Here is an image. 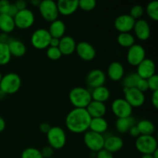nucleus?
Wrapping results in <instances>:
<instances>
[{
    "mask_svg": "<svg viewBox=\"0 0 158 158\" xmlns=\"http://www.w3.org/2000/svg\"><path fill=\"white\" fill-rule=\"evenodd\" d=\"M59 44H60V39L53 38V37L51 38L50 43H49V46H52V47H58Z\"/></svg>",
    "mask_w": 158,
    "mask_h": 158,
    "instance_id": "8fccbe9b",
    "label": "nucleus"
},
{
    "mask_svg": "<svg viewBox=\"0 0 158 158\" xmlns=\"http://www.w3.org/2000/svg\"><path fill=\"white\" fill-rule=\"evenodd\" d=\"M117 43L122 47L129 49L135 44V38L130 32H121L117 36Z\"/></svg>",
    "mask_w": 158,
    "mask_h": 158,
    "instance_id": "c756f323",
    "label": "nucleus"
},
{
    "mask_svg": "<svg viewBox=\"0 0 158 158\" xmlns=\"http://www.w3.org/2000/svg\"><path fill=\"white\" fill-rule=\"evenodd\" d=\"M12 59L7 44L0 43V66H5L10 62Z\"/></svg>",
    "mask_w": 158,
    "mask_h": 158,
    "instance_id": "2f4dec72",
    "label": "nucleus"
},
{
    "mask_svg": "<svg viewBox=\"0 0 158 158\" xmlns=\"http://www.w3.org/2000/svg\"><path fill=\"white\" fill-rule=\"evenodd\" d=\"M136 88H137V89H138L139 90L141 91V92H143V93L146 92L147 90H148V89H149V88H148V80H144V79L140 78V80H139L138 83H137V86H136Z\"/></svg>",
    "mask_w": 158,
    "mask_h": 158,
    "instance_id": "ea45409f",
    "label": "nucleus"
},
{
    "mask_svg": "<svg viewBox=\"0 0 158 158\" xmlns=\"http://www.w3.org/2000/svg\"><path fill=\"white\" fill-rule=\"evenodd\" d=\"M86 110H87L88 114H89L91 118L103 117V116L106 114V106L104 104V103L92 100L89 103V104L86 106Z\"/></svg>",
    "mask_w": 158,
    "mask_h": 158,
    "instance_id": "4be33fe9",
    "label": "nucleus"
},
{
    "mask_svg": "<svg viewBox=\"0 0 158 158\" xmlns=\"http://www.w3.org/2000/svg\"><path fill=\"white\" fill-rule=\"evenodd\" d=\"M49 32L51 37L57 39H61L65 35L66 32V25L62 20L56 19L55 21L50 23L49 28Z\"/></svg>",
    "mask_w": 158,
    "mask_h": 158,
    "instance_id": "b1692460",
    "label": "nucleus"
},
{
    "mask_svg": "<svg viewBox=\"0 0 158 158\" xmlns=\"http://www.w3.org/2000/svg\"><path fill=\"white\" fill-rule=\"evenodd\" d=\"M91 117L86 108H74L66 117V127L73 134H83L89 131Z\"/></svg>",
    "mask_w": 158,
    "mask_h": 158,
    "instance_id": "f257e3e1",
    "label": "nucleus"
},
{
    "mask_svg": "<svg viewBox=\"0 0 158 158\" xmlns=\"http://www.w3.org/2000/svg\"><path fill=\"white\" fill-rule=\"evenodd\" d=\"M141 158H154L152 154H143Z\"/></svg>",
    "mask_w": 158,
    "mask_h": 158,
    "instance_id": "864d4df0",
    "label": "nucleus"
},
{
    "mask_svg": "<svg viewBox=\"0 0 158 158\" xmlns=\"http://www.w3.org/2000/svg\"><path fill=\"white\" fill-rule=\"evenodd\" d=\"M135 19L128 14H123L116 18L114 21V27L120 33L130 32L134 29Z\"/></svg>",
    "mask_w": 158,
    "mask_h": 158,
    "instance_id": "4468645a",
    "label": "nucleus"
},
{
    "mask_svg": "<svg viewBox=\"0 0 158 158\" xmlns=\"http://www.w3.org/2000/svg\"><path fill=\"white\" fill-rule=\"evenodd\" d=\"M41 1L42 0H30V2L32 4V6H35V7H39Z\"/></svg>",
    "mask_w": 158,
    "mask_h": 158,
    "instance_id": "603ef678",
    "label": "nucleus"
},
{
    "mask_svg": "<svg viewBox=\"0 0 158 158\" xmlns=\"http://www.w3.org/2000/svg\"><path fill=\"white\" fill-rule=\"evenodd\" d=\"M15 27L20 29H27L32 26L35 22V15L30 9H23L17 12L13 17Z\"/></svg>",
    "mask_w": 158,
    "mask_h": 158,
    "instance_id": "1a4fd4ad",
    "label": "nucleus"
},
{
    "mask_svg": "<svg viewBox=\"0 0 158 158\" xmlns=\"http://www.w3.org/2000/svg\"><path fill=\"white\" fill-rule=\"evenodd\" d=\"M128 132H129L130 135L133 137H138L140 135V132H139L138 131V128H137V127L136 126V124L134 125L133 127H131V129L129 130Z\"/></svg>",
    "mask_w": 158,
    "mask_h": 158,
    "instance_id": "c03bdc74",
    "label": "nucleus"
},
{
    "mask_svg": "<svg viewBox=\"0 0 158 158\" xmlns=\"http://www.w3.org/2000/svg\"><path fill=\"white\" fill-rule=\"evenodd\" d=\"M124 67L119 62H113L107 69V76L112 81H120L124 77Z\"/></svg>",
    "mask_w": 158,
    "mask_h": 158,
    "instance_id": "aec40b11",
    "label": "nucleus"
},
{
    "mask_svg": "<svg viewBox=\"0 0 158 158\" xmlns=\"http://www.w3.org/2000/svg\"><path fill=\"white\" fill-rule=\"evenodd\" d=\"M51 126L48 123H42L40 125V130L41 132H43V134H47L49 132V131L50 130Z\"/></svg>",
    "mask_w": 158,
    "mask_h": 158,
    "instance_id": "de8ad7c7",
    "label": "nucleus"
},
{
    "mask_svg": "<svg viewBox=\"0 0 158 158\" xmlns=\"http://www.w3.org/2000/svg\"><path fill=\"white\" fill-rule=\"evenodd\" d=\"M152 156L154 158H158V149L156 150V151L153 153Z\"/></svg>",
    "mask_w": 158,
    "mask_h": 158,
    "instance_id": "5fc2aeb1",
    "label": "nucleus"
},
{
    "mask_svg": "<svg viewBox=\"0 0 158 158\" xmlns=\"http://www.w3.org/2000/svg\"><path fill=\"white\" fill-rule=\"evenodd\" d=\"M38 8L40 15L46 21L52 23L58 19L60 13L54 0H42Z\"/></svg>",
    "mask_w": 158,
    "mask_h": 158,
    "instance_id": "423d86ee",
    "label": "nucleus"
},
{
    "mask_svg": "<svg viewBox=\"0 0 158 158\" xmlns=\"http://www.w3.org/2000/svg\"><path fill=\"white\" fill-rule=\"evenodd\" d=\"M49 146L53 150L62 149L66 143V135L64 130L60 127H51L46 134Z\"/></svg>",
    "mask_w": 158,
    "mask_h": 158,
    "instance_id": "20e7f679",
    "label": "nucleus"
},
{
    "mask_svg": "<svg viewBox=\"0 0 158 158\" xmlns=\"http://www.w3.org/2000/svg\"><path fill=\"white\" fill-rule=\"evenodd\" d=\"M146 12L148 16L154 21L158 20V2L153 0L150 2L146 8Z\"/></svg>",
    "mask_w": 158,
    "mask_h": 158,
    "instance_id": "473e14b6",
    "label": "nucleus"
},
{
    "mask_svg": "<svg viewBox=\"0 0 158 158\" xmlns=\"http://www.w3.org/2000/svg\"><path fill=\"white\" fill-rule=\"evenodd\" d=\"M111 110L117 118H123L132 115L133 107L124 98H117L113 101Z\"/></svg>",
    "mask_w": 158,
    "mask_h": 158,
    "instance_id": "9d476101",
    "label": "nucleus"
},
{
    "mask_svg": "<svg viewBox=\"0 0 158 158\" xmlns=\"http://www.w3.org/2000/svg\"><path fill=\"white\" fill-rule=\"evenodd\" d=\"M4 96H6V94H4L2 92L1 90H0V99L2 98V97H4Z\"/></svg>",
    "mask_w": 158,
    "mask_h": 158,
    "instance_id": "6e6d98bb",
    "label": "nucleus"
},
{
    "mask_svg": "<svg viewBox=\"0 0 158 158\" xmlns=\"http://www.w3.org/2000/svg\"><path fill=\"white\" fill-rule=\"evenodd\" d=\"M10 39L11 37L9 36V34L4 33V32H1L0 33V43L7 44L9 40H10Z\"/></svg>",
    "mask_w": 158,
    "mask_h": 158,
    "instance_id": "09e8293b",
    "label": "nucleus"
},
{
    "mask_svg": "<svg viewBox=\"0 0 158 158\" xmlns=\"http://www.w3.org/2000/svg\"><path fill=\"white\" fill-rule=\"evenodd\" d=\"M106 82V74L100 69H93L86 77V83L92 89L103 86Z\"/></svg>",
    "mask_w": 158,
    "mask_h": 158,
    "instance_id": "f3484780",
    "label": "nucleus"
},
{
    "mask_svg": "<svg viewBox=\"0 0 158 158\" xmlns=\"http://www.w3.org/2000/svg\"><path fill=\"white\" fill-rule=\"evenodd\" d=\"M155 73V63L151 59L145 58L140 64L137 66V72H136V73L141 79L148 80V78L156 74Z\"/></svg>",
    "mask_w": 158,
    "mask_h": 158,
    "instance_id": "ddd939ff",
    "label": "nucleus"
},
{
    "mask_svg": "<svg viewBox=\"0 0 158 158\" xmlns=\"http://www.w3.org/2000/svg\"><path fill=\"white\" fill-rule=\"evenodd\" d=\"M104 139L103 134H97L91 131H87L85 132L83 137V141L85 145L89 150L93 152L97 153L103 148L104 145Z\"/></svg>",
    "mask_w": 158,
    "mask_h": 158,
    "instance_id": "0eeeda50",
    "label": "nucleus"
},
{
    "mask_svg": "<svg viewBox=\"0 0 158 158\" xmlns=\"http://www.w3.org/2000/svg\"><path fill=\"white\" fill-rule=\"evenodd\" d=\"M108 129V123L103 117H96L91 119L89 130L97 134H103Z\"/></svg>",
    "mask_w": 158,
    "mask_h": 158,
    "instance_id": "a878e982",
    "label": "nucleus"
},
{
    "mask_svg": "<svg viewBox=\"0 0 158 158\" xmlns=\"http://www.w3.org/2000/svg\"><path fill=\"white\" fill-rule=\"evenodd\" d=\"M2 78V73L0 72V81H1Z\"/></svg>",
    "mask_w": 158,
    "mask_h": 158,
    "instance_id": "4d7b16f0",
    "label": "nucleus"
},
{
    "mask_svg": "<svg viewBox=\"0 0 158 158\" xmlns=\"http://www.w3.org/2000/svg\"><path fill=\"white\" fill-rule=\"evenodd\" d=\"M7 46L12 56L22 57L26 54V47L24 43L20 40L11 38L7 43Z\"/></svg>",
    "mask_w": 158,
    "mask_h": 158,
    "instance_id": "5701e85b",
    "label": "nucleus"
},
{
    "mask_svg": "<svg viewBox=\"0 0 158 158\" xmlns=\"http://www.w3.org/2000/svg\"><path fill=\"white\" fill-rule=\"evenodd\" d=\"M133 30L135 36L141 41H145L151 36V27L149 23L143 19L136 20Z\"/></svg>",
    "mask_w": 158,
    "mask_h": 158,
    "instance_id": "dca6fc26",
    "label": "nucleus"
},
{
    "mask_svg": "<svg viewBox=\"0 0 158 158\" xmlns=\"http://www.w3.org/2000/svg\"><path fill=\"white\" fill-rule=\"evenodd\" d=\"M15 6H16L17 9L19 11L23 10V9H26V6H27V4H26V0H16L15 2L14 3Z\"/></svg>",
    "mask_w": 158,
    "mask_h": 158,
    "instance_id": "37998d69",
    "label": "nucleus"
},
{
    "mask_svg": "<svg viewBox=\"0 0 158 158\" xmlns=\"http://www.w3.org/2000/svg\"><path fill=\"white\" fill-rule=\"evenodd\" d=\"M76 52L80 59L86 62L92 61L96 57V49L90 43L87 42H80L77 44Z\"/></svg>",
    "mask_w": 158,
    "mask_h": 158,
    "instance_id": "2eb2a0df",
    "label": "nucleus"
},
{
    "mask_svg": "<svg viewBox=\"0 0 158 158\" xmlns=\"http://www.w3.org/2000/svg\"><path fill=\"white\" fill-rule=\"evenodd\" d=\"M146 58V52L141 45L134 44L128 49L127 60L130 65L137 66Z\"/></svg>",
    "mask_w": 158,
    "mask_h": 158,
    "instance_id": "9b49d317",
    "label": "nucleus"
},
{
    "mask_svg": "<svg viewBox=\"0 0 158 158\" xmlns=\"http://www.w3.org/2000/svg\"><path fill=\"white\" fill-rule=\"evenodd\" d=\"M140 79V77L136 73H131L126 77H123V78L121 80L123 89L136 88V86Z\"/></svg>",
    "mask_w": 158,
    "mask_h": 158,
    "instance_id": "7c9ffc66",
    "label": "nucleus"
},
{
    "mask_svg": "<svg viewBox=\"0 0 158 158\" xmlns=\"http://www.w3.org/2000/svg\"><path fill=\"white\" fill-rule=\"evenodd\" d=\"M124 99L128 103L134 107H140L145 102L144 93L141 92L137 88L123 89Z\"/></svg>",
    "mask_w": 158,
    "mask_h": 158,
    "instance_id": "f8f14e48",
    "label": "nucleus"
},
{
    "mask_svg": "<svg viewBox=\"0 0 158 158\" xmlns=\"http://www.w3.org/2000/svg\"><path fill=\"white\" fill-rule=\"evenodd\" d=\"M10 5L9 0H0V14H7Z\"/></svg>",
    "mask_w": 158,
    "mask_h": 158,
    "instance_id": "58836bf2",
    "label": "nucleus"
},
{
    "mask_svg": "<svg viewBox=\"0 0 158 158\" xmlns=\"http://www.w3.org/2000/svg\"><path fill=\"white\" fill-rule=\"evenodd\" d=\"M76 47H77V43L75 40L69 35H64L60 39V44L58 48L63 56L72 55L76 51Z\"/></svg>",
    "mask_w": 158,
    "mask_h": 158,
    "instance_id": "6ab92c4d",
    "label": "nucleus"
},
{
    "mask_svg": "<svg viewBox=\"0 0 158 158\" xmlns=\"http://www.w3.org/2000/svg\"><path fill=\"white\" fill-rule=\"evenodd\" d=\"M21 158H43L40 150L35 148H28L23 151Z\"/></svg>",
    "mask_w": 158,
    "mask_h": 158,
    "instance_id": "72a5a7b5",
    "label": "nucleus"
},
{
    "mask_svg": "<svg viewBox=\"0 0 158 158\" xmlns=\"http://www.w3.org/2000/svg\"><path fill=\"white\" fill-rule=\"evenodd\" d=\"M134 125H135V120L131 116L123 118H117L116 121V129L120 134H125L128 132Z\"/></svg>",
    "mask_w": 158,
    "mask_h": 158,
    "instance_id": "cd10ccee",
    "label": "nucleus"
},
{
    "mask_svg": "<svg viewBox=\"0 0 158 158\" xmlns=\"http://www.w3.org/2000/svg\"><path fill=\"white\" fill-rule=\"evenodd\" d=\"M19 12V10L17 9L16 6H15V4L14 3H11L10 5V7H9V12H8V15H10V16L12 17H14L15 15L17 14V12Z\"/></svg>",
    "mask_w": 158,
    "mask_h": 158,
    "instance_id": "49530a36",
    "label": "nucleus"
},
{
    "mask_svg": "<svg viewBox=\"0 0 158 158\" xmlns=\"http://www.w3.org/2000/svg\"><path fill=\"white\" fill-rule=\"evenodd\" d=\"M123 140L121 137L118 136L111 135L104 139V145L103 148L110 153L118 152L123 148Z\"/></svg>",
    "mask_w": 158,
    "mask_h": 158,
    "instance_id": "412c9836",
    "label": "nucleus"
},
{
    "mask_svg": "<svg viewBox=\"0 0 158 158\" xmlns=\"http://www.w3.org/2000/svg\"><path fill=\"white\" fill-rule=\"evenodd\" d=\"M40 152L43 158H51L54 154V150L50 146H46L44 147Z\"/></svg>",
    "mask_w": 158,
    "mask_h": 158,
    "instance_id": "a19ab883",
    "label": "nucleus"
},
{
    "mask_svg": "<svg viewBox=\"0 0 158 158\" xmlns=\"http://www.w3.org/2000/svg\"><path fill=\"white\" fill-rule=\"evenodd\" d=\"M6 128V121L2 117H0V133L2 132Z\"/></svg>",
    "mask_w": 158,
    "mask_h": 158,
    "instance_id": "3c124183",
    "label": "nucleus"
},
{
    "mask_svg": "<svg viewBox=\"0 0 158 158\" xmlns=\"http://www.w3.org/2000/svg\"><path fill=\"white\" fill-rule=\"evenodd\" d=\"M147 80H148V84L149 89L152 90L153 92L158 90V76L157 74H154V76L148 78Z\"/></svg>",
    "mask_w": 158,
    "mask_h": 158,
    "instance_id": "4c0bfd02",
    "label": "nucleus"
},
{
    "mask_svg": "<svg viewBox=\"0 0 158 158\" xmlns=\"http://www.w3.org/2000/svg\"><path fill=\"white\" fill-rule=\"evenodd\" d=\"M143 12H144V9L140 5H136V6H134L131 9V11H130L129 15L132 17L134 19L137 20L140 19L143 15Z\"/></svg>",
    "mask_w": 158,
    "mask_h": 158,
    "instance_id": "e433bc0d",
    "label": "nucleus"
},
{
    "mask_svg": "<svg viewBox=\"0 0 158 158\" xmlns=\"http://www.w3.org/2000/svg\"><path fill=\"white\" fill-rule=\"evenodd\" d=\"M91 97H92L93 100L104 103L106 100H108V99L110 97V92L109 89L105 86H98L93 89L91 92Z\"/></svg>",
    "mask_w": 158,
    "mask_h": 158,
    "instance_id": "bb28decb",
    "label": "nucleus"
},
{
    "mask_svg": "<svg viewBox=\"0 0 158 158\" xmlns=\"http://www.w3.org/2000/svg\"><path fill=\"white\" fill-rule=\"evenodd\" d=\"M135 147L142 154H152L157 148V140L153 135H140L137 137Z\"/></svg>",
    "mask_w": 158,
    "mask_h": 158,
    "instance_id": "39448f33",
    "label": "nucleus"
},
{
    "mask_svg": "<svg viewBox=\"0 0 158 158\" xmlns=\"http://www.w3.org/2000/svg\"><path fill=\"white\" fill-rule=\"evenodd\" d=\"M22 80L15 73H9L2 76L0 81V90L6 95H12L19 91L21 87Z\"/></svg>",
    "mask_w": 158,
    "mask_h": 158,
    "instance_id": "7ed1b4c3",
    "label": "nucleus"
},
{
    "mask_svg": "<svg viewBox=\"0 0 158 158\" xmlns=\"http://www.w3.org/2000/svg\"><path fill=\"white\" fill-rule=\"evenodd\" d=\"M96 158H114L112 153L103 148L96 153Z\"/></svg>",
    "mask_w": 158,
    "mask_h": 158,
    "instance_id": "79ce46f5",
    "label": "nucleus"
},
{
    "mask_svg": "<svg viewBox=\"0 0 158 158\" xmlns=\"http://www.w3.org/2000/svg\"><path fill=\"white\" fill-rule=\"evenodd\" d=\"M56 5L59 13L68 16L73 15L78 9L79 0H58Z\"/></svg>",
    "mask_w": 158,
    "mask_h": 158,
    "instance_id": "a211bd4d",
    "label": "nucleus"
},
{
    "mask_svg": "<svg viewBox=\"0 0 158 158\" xmlns=\"http://www.w3.org/2000/svg\"><path fill=\"white\" fill-rule=\"evenodd\" d=\"M97 6V0H79V8L85 12H90Z\"/></svg>",
    "mask_w": 158,
    "mask_h": 158,
    "instance_id": "f704fd0d",
    "label": "nucleus"
},
{
    "mask_svg": "<svg viewBox=\"0 0 158 158\" xmlns=\"http://www.w3.org/2000/svg\"><path fill=\"white\" fill-rule=\"evenodd\" d=\"M51 35L46 29H38L31 36V44L36 49H45L49 46Z\"/></svg>",
    "mask_w": 158,
    "mask_h": 158,
    "instance_id": "6e6552de",
    "label": "nucleus"
},
{
    "mask_svg": "<svg viewBox=\"0 0 158 158\" xmlns=\"http://www.w3.org/2000/svg\"><path fill=\"white\" fill-rule=\"evenodd\" d=\"M151 102H152V105L154 106L155 109L158 108V90L154 91L152 94V97H151Z\"/></svg>",
    "mask_w": 158,
    "mask_h": 158,
    "instance_id": "a18cd8bd",
    "label": "nucleus"
},
{
    "mask_svg": "<svg viewBox=\"0 0 158 158\" xmlns=\"http://www.w3.org/2000/svg\"><path fill=\"white\" fill-rule=\"evenodd\" d=\"M15 28L13 17L8 14H0V30L2 32L9 34Z\"/></svg>",
    "mask_w": 158,
    "mask_h": 158,
    "instance_id": "393cba45",
    "label": "nucleus"
},
{
    "mask_svg": "<svg viewBox=\"0 0 158 158\" xmlns=\"http://www.w3.org/2000/svg\"><path fill=\"white\" fill-rule=\"evenodd\" d=\"M140 135H153L155 131V126L148 120H141L136 124Z\"/></svg>",
    "mask_w": 158,
    "mask_h": 158,
    "instance_id": "c85d7f7f",
    "label": "nucleus"
},
{
    "mask_svg": "<svg viewBox=\"0 0 158 158\" xmlns=\"http://www.w3.org/2000/svg\"><path fill=\"white\" fill-rule=\"evenodd\" d=\"M69 100L75 108H86L92 101L91 92L84 87H74L69 94Z\"/></svg>",
    "mask_w": 158,
    "mask_h": 158,
    "instance_id": "f03ea898",
    "label": "nucleus"
},
{
    "mask_svg": "<svg viewBox=\"0 0 158 158\" xmlns=\"http://www.w3.org/2000/svg\"><path fill=\"white\" fill-rule=\"evenodd\" d=\"M46 56L51 60H58L62 57V53L58 47L49 46L46 50Z\"/></svg>",
    "mask_w": 158,
    "mask_h": 158,
    "instance_id": "c9c22d12",
    "label": "nucleus"
}]
</instances>
